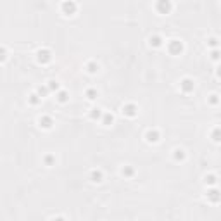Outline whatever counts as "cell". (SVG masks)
<instances>
[{"mask_svg":"<svg viewBox=\"0 0 221 221\" xmlns=\"http://www.w3.org/2000/svg\"><path fill=\"white\" fill-rule=\"evenodd\" d=\"M168 50H169L171 54H180V52L183 50V45H181L180 40H171L168 43Z\"/></svg>","mask_w":221,"mask_h":221,"instance_id":"1","label":"cell"},{"mask_svg":"<svg viewBox=\"0 0 221 221\" xmlns=\"http://www.w3.org/2000/svg\"><path fill=\"white\" fill-rule=\"evenodd\" d=\"M50 59H52V54H50V50H47V48H43V50H38V62L45 64V62H48Z\"/></svg>","mask_w":221,"mask_h":221,"instance_id":"2","label":"cell"},{"mask_svg":"<svg viewBox=\"0 0 221 221\" xmlns=\"http://www.w3.org/2000/svg\"><path fill=\"white\" fill-rule=\"evenodd\" d=\"M207 199L211 200V202H219L221 200V192L218 188H211V190H207Z\"/></svg>","mask_w":221,"mask_h":221,"instance_id":"3","label":"cell"},{"mask_svg":"<svg viewBox=\"0 0 221 221\" xmlns=\"http://www.w3.org/2000/svg\"><path fill=\"white\" fill-rule=\"evenodd\" d=\"M180 86H181V90H183L185 93H190V92L193 90V81L190 80V78H185L183 81L180 83Z\"/></svg>","mask_w":221,"mask_h":221,"instance_id":"4","label":"cell"},{"mask_svg":"<svg viewBox=\"0 0 221 221\" xmlns=\"http://www.w3.org/2000/svg\"><path fill=\"white\" fill-rule=\"evenodd\" d=\"M123 114H126V116H135V114H137V105L126 104V105L123 107Z\"/></svg>","mask_w":221,"mask_h":221,"instance_id":"5","label":"cell"},{"mask_svg":"<svg viewBox=\"0 0 221 221\" xmlns=\"http://www.w3.org/2000/svg\"><path fill=\"white\" fill-rule=\"evenodd\" d=\"M62 11L66 14H73L76 11V4L74 2H64V4H62Z\"/></svg>","mask_w":221,"mask_h":221,"instance_id":"6","label":"cell"},{"mask_svg":"<svg viewBox=\"0 0 221 221\" xmlns=\"http://www.w3.org/2000/svg\"><path fill=\"white\" fill-rule=\"evenodd\" d=\"M169 9H171V4H169V2H164V0H162V2H157V11L159 12L166 14Z\"/></svg>","mask_w":221,"mask_h":221,"instance_id":"7","label":"cell"},{"mask_svg":"<svg viewBox=\"0 0 221 221\" xmlns=\"http://www.w3.org/2000/svg\"><path fill=\"white\" fill-rule=\"evenodd\" d=\"M145 137H147V140H149V142H157V140H159V133L156 130H149Z\"/></svg>","mask_w":221,"mask_h":221,"instance_id":"8","label":"cell"},{"mask_svg":"<svg viewBox=\"0 0 221 221\" xmlns=\"http://www.w3.org/2000/svg\"><path fill=\"white\" fill-rule=\"evenodd\" d=\"M40 124L43 126V128H50V126H52V117L50 116H41L40 117Z\"/></svg>","mask_w":221,"mask_h":221,"instance_id":"9","label":"cell"},{"mask_svg":"<svg viewBox=\"0 0 221 221\" xmlns=\"http://www.w3.org/2000/svg\"><path fill=\"white\" fill-rule=\"evenodd\" d=\"M211 137L214 138V142H221V128H214Z\"/></svg>","mask_w":221,"mask_h":221,"instance_id":"10","label":"cell"},{"mask_svg":"<svg viewBox=\"0 0 221 221\" xmlns=\"http://www.w3.org/2000/svg\"><path fill=\"white\" fill-rule=\"evenodd\" d=\"M100 116H102V110L98 109V107H97V109H92V112H90V117H92V119H100Z\"/></svg>","mask_w":221,"mask_h":221,"instance_id":"11","label":"cell"},{"mask_svg":"<svg viewBox=\"0 0 221 221\" xmlns=\"http://www.w3.org/2000/svg\"><path fill=\"white\" fill-rule=\"evenodd\" d=\"M161 36H157V35H154V36H150V45L152 47H159L161 45Z\"/></svg>","mask_w":221,"mask_h":221,"instance_id":"12","label":"cell"},{"mask_svg":"<svg viewBox=\"0 0 221 221\" xmlns=\"http://www.w3.org/2000/svg\"><path fill=\"white\" fill-rule=\"evenodd\" d=\"M86 69H88L90 73H97V71H98V64H95V62H88V64H86Z\"/></svg>","mask_w":221,"mask_h":221,"instance_id":"13","label":"cell"},{"mask_svg":"<svg viewBox=\"0 0 221 221\" xmlns=\"http://www.w3.org/2000/svg\"><path fill=\"white\" fill-rule=\"evenodd\" d=\"M174 159H176V161H181V159H185V152L181 150V149H176V150H174Z\"/></svg>","mask_w":221,"mask_h":221,"instance_id":"14","label":"cell"},{"mask_svg":"<svg viewBox=\"0 0 221 221\" xmlns=\"http://www.w3.org/2000/svg\"><path fill=\"white\" fill-rule=\"evenodd\" d=\"M112 119H114V117H112V114H104V119H102V123L105 124V126H109V124L112 123Z\"/></svg>","mask_w":221,"mask_h":221,"instance_id":"15","label":"cell"},{"mask_svg":"<svg viewBox=\"0 0 221 221\" xmlns=\"http://www.w3.org/2000/svg\"><path fill=\"white\" fill-rule=\"evenodd\" d=\"M92 180H93V181H102V173L100 171H92Z\"/></svg>","mask_w":221,"mask_h":221,"instance_id":"16","label":"cell"},{"mask_svg":"<svg viewBox=\"0 0 221 221\" xmlns=\"http://www.w3.org/2000/svg\"><path fill=\"white\" fill-rule=\"evenodd\" d=\"M133 173H135V171H133V168H130V166H124V168H123V174H124V176H133Z\"/></svg>","mask_w":221,"mask_h":221,"instance_id":"17","label":"cell"},{"mask_svg":"<svg viewBox=\"0 0 221 221\" xmlns=\"http://www.w3.org/2000/svg\"><path fill=\"white\" fill-rule=\"evenodd\" d=\"M206 183L214 185V183H216V176H214V174H207V176H206Z\"/></svg>","mask_w":221,"mask_h":221,"instance_id":"18","label":"cell"},{"mask_svg":"<svg viewBox=\"0 0 221 221\" xmlns=\"http://www.w3.org/2000/svg\"><path fill=\"white\" fill-rule=\"evenodd\" d=\"M86 97H88V98H95V97H97V90L88 88V90H86Z\"/></svg>","mask_w":221,"mask_h":221,"instance_id":"19","label":"cell"},{"mask_svg":"<svg viewBox=\"0 0 221 221\" xmlns=\"http://www.w3.org/2000/svg\"><path fill=\"white\" fill-rule=\"evenodd\" d=\"M57 98H59L61 102H66V100H68V93H66V92H59V95H57Z\"/></svg>","mask_w":221,"mask_h":221,"instance_id":"20","label":"cell"},{"mask_svg":"<svg viewBox=\"0 0 221 221\" xmlns=\"http://www.w3.org/2000/svg\"><path fill=\"white\" fill-rule=\"evenodd\" d=\"M48 93V86H40V88H38V95H47Z\"/></svg>","mask_w":221,"mask_h":221,"instance_id":"21","label":"cell"},{"mask_svg":"<svg viewBox=\"0 0 221 221\" xmlns=\"http://www.w3.org/2000/svg\"><path fill=\"white\" fill-rule=\"evenodd\" d=\"M57 88H59L57 81H48V90H57Z\"/></svg>","mask_w":221,"mask_h":221,"instance_id":"22","label":"cell"},{"mask_svg":"<svg viewBox=\"0 0 221 221\" xmlns=\"http://www.w3.org/2000/svg\"><path fill=\"white\" fill-rule=\"evenodd\" d=\"M209 102L213 104V105H214V104H218V102H219V98H218V95H214V93H213V95L209 97Z\"/></svg>","mask_w":221,"mask_h":221,"instance_id":"23","label":"cell"},{"mask_svg":"<svg viewBox=\"0 0 221 221\" xmlns=\"http://www.w3.org/2000/svg\"><path fill=\"white\" fill-rule=\"evenodd\" d=\"M219 50H213V52H211V57H213L214 61H216V59H219Z\"/></svg>","mask_w":221,"mask_h":221,"instance_id":"24","label":"cell"},{"mask_svg":"<svg viewBox=\"0 0 221 221\" xmlns=\"http://www.w3.org/2000/svg\"><path fill=\"white\" fill-rule=\"evenodd\" d=\"M38 100H40V98H38V95H35V93L29 97V102L31 104H38Z\"/></svg>","mask_w":221,"mask_h":221,"instance_id":"25","label":"cell"},{"mask_svg":"<svg viewBox=\"0 0 221 221\" xmlns=\"http://www.w3.org/2000/svg\"><path fill=\"white\" fill-rule=\"evenodd\" d=\"M207 43H209L211 47H216V45H218V40H216V38H209V41H207Z\"/></svg>","mask_w":221,"mask_h":221,"instance_id":"26","label":"cell"},{"mask_svg":"<svg viewBox=\"0 0 221 221\" xmlns=\"http://www.w3.org/2000/svg\"><path fill=\"white\" fill-rule=\"evenodd\" d=\"M45 162H47V164H52V162H54V157H52V156H47V157H45Z\"/></svg>","mask_w":221,"mask_h":221,"instance_id":"27","label":"cell"},{"mask_svg":"<svg viewBox=\"0 0 221 221\" xmlns=\"http://www.w3.org/2000/svg\"><path fill=\"white\" fill-rule=\"evenodd\" d=\"M54 221H64V218H61V216H59V218H54Z\"/></svg>","mask_w":221,"mask_h":221,"instance_id":"28","label":"cell"},{"mask_svg":"<svg viewBox=\"0 0 221 221\" xmlns=\"http://www.w3.org/2000/svg\"><path fill=\"white\" fill-rule=\"evenodd\" d=\"M218 76H219V78H221V66H219V68H218Z\"/></svg>","mask_w":221,"mask_h":221,"instance_id":"29","label":"cell"}]
</instances>
